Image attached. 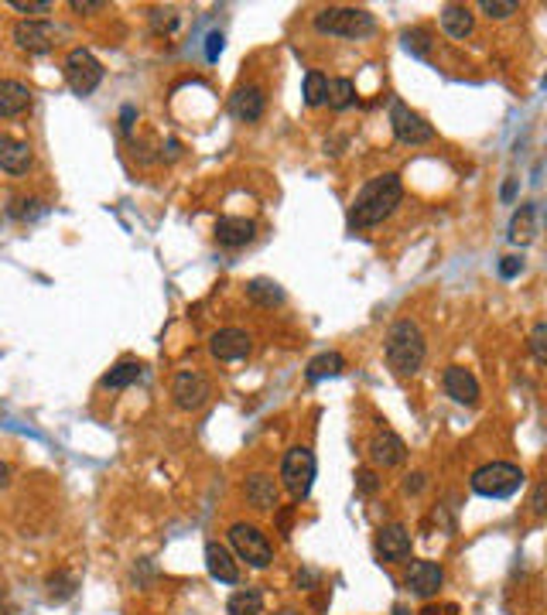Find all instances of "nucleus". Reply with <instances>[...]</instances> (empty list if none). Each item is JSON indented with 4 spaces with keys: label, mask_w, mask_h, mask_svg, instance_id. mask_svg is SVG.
Masks as SVG:
<instances>
[{
    "label": "nucleus",
    "mask_w": 547,
    "mask_h": 615,
    "mask_svg": "<svg viewBox=\"0 0 547 615\" xmlns=\"http://www.w3.org/2000/svg\"><path fill=\"white\" fill-rule=\"evenodd\" d=\"M404 199V184H401V175H376L360 188V195L353 199V209H349V226L353 230H366V226H376L383 219H391L393 209Z\"/></svg>",
    "instance_id": "obj_1"
},
{
    "label": "nucleus",
    "mask_w": 547,
    "mask_h": 615,
    "mask_svg": "<svg viewBox=\"0 0 547 615\" xmlns=\"http://www.w3.org/2000/svg\"><path fill=\"white\" fill-rule=\"evenodd\" d=\"M383 353H387V366H391L397 376H414L424 363V336L421 328H418V322L401 318V322L393 325L391 332H387Z\"/></svg>",
    "instance_id": "obj_2"
},
{
    "label": "nucleus",
    "mask_w": 547,
    "mask_h": 615,
    "mask_svg": "<svg viewBox=\"0 0 547 615\" xmlns=\"http://www.w3.org/2000/svg\"><path fill=\"white\" fill-rule=\"evenodd\" d=\"M315 31L332 38H366L376 31V21L363 7H322L315 14Z\"/></svg>",
    "instance_id": "obj_3"
},
{
    "label": "nucleus",
    "mask_w": 547,
    "mask_h": 615,
    "mask_svg": "<svg viewBox=\"0 0 547 615\" xmlns=\"http://www.w3.org/2000/svg\"><path fill=\"white\" fill-rule=\"evenodd\" d=\"M520 486H523V472L510 461H489L472 472V492H479L486 499H506Z\"/></svg>",
    "instance_id": "obj_4"
},
{
    "label": "nucleus",
    "mask_w": 547,
    "mask_h": 615,
    "mask_svg": "<svg viewBox=\"0 0 547 615\" xmlns=\"http://www.w3.org/2000/svg\"><path fill=\"white\" fill-rule=\"evenodd\" d=\"M281 478H284V489L291 492L295 499H308L312 482H315L312 448H305V445L288 448V451H284V461H281Z\"/></svg>",
    "instance_id": "obj_5"
},
{
    "label": "nucleus",
    "mask_w": 547,
    "mask_h": 615,
    "mask_svg": "<svg viewBox=\"0 0 547 615\" xmlns=\"http://www.w3.org/2000/svg\"><path fill=\"white\" fill-rule=\"evenodd\" d=\"M230 547L240 561H247L250 568H270L274 561V547L270 540L253 526V523H233L230 526Z\"/></svg>",
    "instance_id": "obj_6"
},
{
    "label": "nucleus",
    "mask_w": 547,
    "mask_h": 615,
    "mask_svg": "<svg viewBox=\"0 0 547 615\" xmlns=\"http://www.w3.org/2000/svg\"><path fill=\"white\" fill-rule=\"evenodd\" d=\"M65 82L76 96H90V92L103 82V65L90 48H72L65 59Z\"/></svg>",
    "instance_id": "obj_7"
},
{
    "label": "nucleus",
    "mask_w": 547,
    "mask_h": 615,
    "mask_svg": "<svg viewBox=\"0 0 547 615\" xmlns=\"http://www.w3.org/2000/svg\"><path fill=\"white\" fill-rule=\"evenodd\" d=\"M391 127H393V137L401 140V144H410V147L435 140V127L424 120L421 113H414L407 103H401V99L391 107Z\"/></svg>",
    "instance_id": "obj_8"
},
{
    "label": "nucleus",
    "mask_w": 547,
    "mask_h": 615,
    "mask_svg": "<svg viewBox=\"0 0 547 615\" xmlns=\"http://www.w3.org/2000/svg\"><path fill=\"white\" fill-rule=\"evenodd\" d=\"M172 397L182 411H199L205 407V400L212 397V386L199 369H182L172 383Z\"/></svg>",
    "instance_id": "obj_9"
},
{
    "label": "nucleus",
    "mask_w": 547,
    "mask_h": 615,
    "mask_svg": "<svg viewBox=\"0 0 547 615\" xmlns=\"http://www.w3.org/2000/svg\"><path fill=\"white\" fill-rule=\"evenodd\" d=\"M376 557L387 561V564H401V561L410 557V534H407L404 523L380 526V534H376Z\"/></svg>",
    "instance_id": "obj_10"
},
{
    "label": "nucleus",
    "mask_w": 547,
    "mask_h": 615,
    "mask_svg": "<svg viewBox=\"0 0 547 615\" xmlns=\"http://www.w3.org/2000/svg\"><path fill=\"white\" fill-rule=\"evenodd\" d=\"M253 349L250 336L243 328H219L216 336L209 338V353L216 355L219 363H236V359H247Z\"/></svg>",
    "instance_id": "obj_11"
},
{
    "label": "nucleus",
    "mask_w": 547,
    "mask_h": 615,
    "mask_svg": "<svg viewBox=\"0 0 547 615\" xmlns=\"http://www.w3.org/2000/svg\"><path fill=\"white\" fill-rule=\"evenodd\" d=\"M14 45L24 48V52H34V55L48 52V48L55 45V28H52V21H17Z\"/></svg>",
    "instance_id": "obj_12"
},
{
    "label": "nucleus",
    "mask_w": 547,
    "mask_h": 615,
    "mask_svg": "<svg viewBox=\"0 0 547 615\" xmlns=\"http://www.w3.org/2000/svg\"><path fill=\"white\" fill-rule=\"evenodd\" d=\"M404 584L418 599H431V595H438V588L445 584V571L438 568L435 561H414V564L407 568Z\"/></svg>",
    "instance_id": "obj_13"
},
{
    "label": "nucleus",
    "mask_w": 547,
    "mask_h": 615,
    "mask_svg": "<svg viewBox=\"0 0 547 615\" xmlns=\"http://www.w3.org/2000/svg\"><path fill=\"white\" fill-rule=\"evenodd\" d=\"M253 236H257L253 219H243V215H222L216 222V243L226 246V250H240V246L253 243Z\"/></svg>",
    "instance_id": "obj_14"
},
{
    "label": "nucleus",
    "mask_w": 547,
    "mask_h": 615,
    "mask_svg": "<svg viewBox=\"0 0 547 615\" xmlns=\"http://www.w3.org/2000/svg\"><path fill=\"white\" fill-rule=\"evenodd\" d=\"M407 459V445L404 438H397L393 430H376L373 441H370V461L380 465V468H393Z\"/></svg>",
    "instance_id": "obj_15"
},
{
    "label": "nucleus",
    "mask_w": 547,
    "mask_h": 615,
    "mask_svg": "<svg viewBox=\"0 0 547 615\" xmlns=\"http://www.w3.org/2000/svg\"><path fill=\"white\" fill-rule=\"evenodd\" d=\"M230 113L240 123H257L264 117V90L260 86H240L230 96Z\"/></svg>",
    "instance_id": "obj_16"
},
{
    "label": "nucleus",
    "mask_w": 547,
    "mask_h": 615,
    "mask_svg": "<svg viewBox=\"0 0 547 615\" xmlns=\"http://www.w3.org/2000/svg\"><path fill=\"white\" fill-rule=\"evenodd\" d=\"M205 568L209 574L222 584H236L240 582V568H236V557L230 554V547H222L216 540L205 544Z\"/></svg>",
    "instance_id": "obj_17"
},
{
    "label": "nucleus",
    "mask_w": 547,
    "mask_h": 615,
    "mask_svg": "<svg viewBox=\"0 0 547 615\" xmlns=\"http://www.w3.org/2000/svg\"><path fill=\"white\" fill-rule=\"evenodd\" d=\"M445 393L455 400V403H466L472 407L479 400V383L466 366H448L445 369Z\"/></svg>",
    "instance_id": "obj_18"
},
{
    "label": "nucleus",
    "mask_w": 547,
    "mask_h": 615,
    "mask_svg": "<svg viewBox=\"0 0 547 615\" xmlns=\"http://www.w3.org/2000/svg\"><path fill=\"white\" fill-rule=\"evenodd\" d=\"M28 107H32V90L17 79H0V120L21 117Z\"/></svg>",
    "instance_id": "obj_19"
},
{
    "label": "nucleus",
    "mask_w": 547,
    "mask_h": 615,
    "mask_svg": "<svg viewBox=\"0 0 547 615\" xmlns=\"http://www.w3.org/2000/svg\"><path fill=\"white\" fill-rule=\"evenodd\" d=\"M32 161H34V154L24 140L0 137V171H7V175H24V171L32 168Z\"/></svg>",
    "instance_id": "obj_20"
},
{
    "label": "nucleus",
    "mask_w": 547,
    "mask_h": 615,
    "mask_svg": "<svg viewBox=\"0 0 547 615\" xmlns=\"http://www.w3.org/2000/svg\"><path fill=\"white\" fill-rule=\"evenodd\" d=\"M243 492H247L250 506H257V509H274V506H278V482H274V476L257 472V476L247 478Z\"/></svg>",
    "instance_id": "obj_21"
},
{
    "label": "nucleus",
    "mask_w": 547,
    "mask_h": 615,
    "mask_svg": "<svg viewBox=\"0 0 547 615\" xmlns=\"http://www.w3.org/2000/svg\"><path fill=\"white\" fill-rule=\"evenodd\" d=\"M441 28L452 38H469L472 28H476V17L466 4H445L441 7Z\"/></svg>",
    "instance_id": "obj_22"
},
{
    "label": "nucleus",
    "mask_w": 547,
    "mask_h": 615,
    "mask_svg": "<svg viewBox=\"0 0 547 615\" xmlns=\"http://www.w3.org/2000/svg\"><path fill=\"white\" fill-rule=\"evenodd\" d=\"M247 298L260 308H278L284 305V288L278 280H270V277H253L250 284H247Z\"/></svg>",
    "instance_id": "obj_23"
},
{
    "label": "nucleus",
    "mask_w": 547,
    "mask_h": 615,
    "mask_svg": "<svg viewBox=\"0 0 547 615\" xmlns=\"http://www.w3.org/2000/svg\"><path fill=\"white\" fill-rule=\"evenodd\" d=\"M141 376H144V366L137 359H120V363L103 376V386H107V390H127V386L137 383Z\"/></svg>",
    "instance_id": "obj_24"
},
{
    "label": "nucleus",
    "mask_w": 547,
    "mask_h": 615,
    "mask_svg": "<svg viewBox=\"0 0 547 615\" xmlns=\"http://www.w3.org/2000/svg\"><path fill=\"white\" fill-rule=\"evenodd\" d=\"M226 612L230 615H260L264 612V595H260V588H240L230 595L226 601Z\"/></svg>",
    "instance_id": "obj_25"
},
{
    "label": "nucleus",
    "mask_w": 547,
    "mask_h": 615,
    "mask_svg": "<svg viewBox=\"0 0 547 615\" xmlns=\"http://www.w3.org/2000/svg\"><path fill=\"white\" fill-rule=\"evenodd\" d=\"M325 103L335 113H343L356 103V82L353 79H328V90H325Z\"/></svg>",
    "instance_id": "obj_26"
},
{
    "label": "nucleus",
    "mask_w": 547,
    "mask_h": 615,
    "mask_svg": "<svg viewBox=\"0 0 547 615\" xmlns=\"http://www.w3.org/2000/svg\"><path fill=\"white\" fill-rule=\"evenodd\" d=\"M533 232H537V205L527 202V205H520V213H516L514 222H510V240H516V243H531Z\"/></svg>",
    "instance_id": "obj_27"
},
{
    "label": "nucleus",
    "mask_w": 547,
    "mask_h": 615,
    "mask_svg": "<svg viewBox=\"0 0 547 615\" xmlns=\"http://www.w3.org/2000/svg\"><path fill=\"white\" fill-rule=\"evenodd\" d=\"M345 369V359L339 353H322L315 355L312 363H308V380L318 383V380H332V376H339Z\"/></svg>",
    "instance_id": "obj_28"
},
{
    "label": "nucleus",
    "mask_w": 547,
    "mask_h": 615,
    "mask_svg": "<svg viewBox=\"0 0 547 615\" xmlns=\"http://www.w3.org/2000/svg\"><path fill=\"white\" fill-rule=\"evenodd\" d=\"M325 90H328V79L322 72H308L305 76V103L308 107H322L325 103Z\"/></svg>",
    "instance_id": "obj_29"
},
{
    "label": "nucleus",
    "mask_w": 547,
    "mask_h": 615,
    "mask_svg": "<svg viewBox=\"0 0 547 615\" xmlns=\"http://www.w3.org/2000/svg\"><path fill=\"white\" fill-rule=\"evenodd\" d=\"M404 48L410 55H418V59H428V52H431V34L424 28L404 31Z\"/></svg>",
    "instance_id": "obj_30"
},
{
    "label": "nucleus",
    "mask_w": 547,
    "mask_h": 615,
    "mask_svg": "<svg viewBox=\"0 0 547 615\" xmlns=\"http://www.w3.org/2000/svg\"><path fill=\"white\" fill-rule=\"evenodd\" d=\"M531 353H533V359L544 366L547 363V322H537L531 328Z\"/></svg>",
    "instance_id": "obj_31"
},
{
    "label": "nucleus",
    "mask_w": 547,
    "mask_h": 615,
    "mask_svg": "<svg viewBox=\"0 0 547 615\" xmlns=\"http://www.w3.org/2000/svg\"><path fill=\"white\" fill-rule=\"evenodd\" d=\"M48 588H52V591H48L52 599L65 601L72 591H76V578H69V574H52V578H48Z\"/></svg>",
    "instance_id": "obj_32"
},
{
    "label": "nucleus",
    "mask_w": 547,
    "mask_h": 615,
    "mask_svg": "<svg viewBox=\"0 0 547 615\" xmlns=\"http://www.w3.org/2000/svg\"><path fill=\"white\" fill-rule=\"evenodd\" d=\"M479 11L489 14V17H496V21H503V17L516 14V4L514 0H483V4H479Z\"/></svg>",
    "instance_id": "obj_33"
},
{
    "label": "nucleus",
    "mask_w": 547,
    "mask_h": 615,
    "mask_svg": "<svg viewBox=\"0 0 547 615\" xmlns=\"http://www.w3.org/2000/svg\"><path fill=\"white\" fill-rule=\"evenodd\" d=\"M11 7L21 11V14H48V11H52L48 0H11Z\"/></svg>",
    "instance_id": "obj_34"
},
{
    "label": "nucleus",
    "mask_w": 547,
    "mask_h": 615,
    "mask_svg": "<svg viewBox=\"0 0 547 615\" xmlns=\"http://www.w3.org/2000/svg\"><path fill=\"white\" fill-rule=\"evenodd\" d=\"M356 489H360L363 496H373V492L380 489V478H376V472H370V468H360V472H356Z\"/></svg>",
    "instance_id": "obj_35"
},
{
    "label": "nucleus",
    "mask_w": 547,
    "mask_h": 615,
    "mask_svg": "<svg viewBox=\"0 0 547 615\" xmlns=\"http://www.w3.org/2000/svg\"><path fill=\"white\" fill-rule=\"evenodd\" d=\"M544 496H547V486L544 482H537L531 492V509H533V516H544L547 506H544Z\"/></svg>",
    "instance_id": "obj_36"
},
{
    "label": "nucleus",
    "mask_w": 547,
    "mask_h": 615,
    "mask_svg": "<svg viewBox=\"0 0 547 615\" xmlns=\"http://www.w3.org/2000/svg\"><path fill=\"white\" fill-rule=\"evenodd\" d=\"M520 270H523V257H503L500 260V277H506V280L516 277Z\"/></svg>",
    "instance_id": "obj_37"
},
{
    "label": "nucleus",
    "mask_w": 547,
    "mask_h": 615,
    "mask_svg": "<svg viewBox=\"0 0 547 615\" xmlns=\"http://www.w3.org/2000/svg\"><path fill=\"white\" fill-rule=\"evenodd\" d=\"M155 28L157 31H174L178 28V14H174V11H155Z\"/></svg>",
    "instance_id": "obj_38"
},
{
    "label": "nucleus",
    "mask_w": 547,
    "mask_h": 615,
    "mask_svg": "<svg viewBox=\"0 0 547 615\" xmlns=\"http://www.w3.org/2000/svg\"><path fill=\"white\" fill-rule=\"evenodd\" d=\"M69 7H72L76 14H93V11H103L107 4H103V0H72Z\"/></svg>",
    "instance_id": "obj_39"
},
{
    "label": "nucleus",
    "mask_w": 547,
    "mask_h": 615,
    "mask_svg": "<svg viewBox=\"0 0 547 615\" xmlns=\"http://www.w3.org/2000/svg\"><path fill=\"white\" fill-rule=\"evenodd\" d=\"M424 482H428V476H424V472H414V476L404 478V492H421Z\"/></svg>",
    "instance_id": "obj_40"
},
{
    "label": "nucleus",
    "mask_w": 547,
    "mask_h": 615,
    "mask_svg": "<svg viewBox=\"0 0 547 615\" xmlns=\"http://www.w3.org/2000/svg\"><path fill=\"white\" fill-rule=\"evenodd\" d=\"M315 582H318L315 571H297V588H312Z\"/></svg>",
    "instance_id": "obj_41"
},
{
    "label": "nucleus",
    "mask_w": 547,
    "mask_h": 615,
    "mask_svg": "<svg viewBox=\"0 0 547 615\" xmlns=\"http://www.w3.org/2000/svg\"><path fill=\"white\" fill-rule=\"evenodd\" d=\"M222 52V34H209V59H216Z\"/></svg>",
    "instance_id": "obj_42"
},
{
    "label": "nucleus",
    "mask_w": 547,
    "mask_h": 615,
    "mask_svg": "<svg viewBox=\"0 0 547 615\" xmlns=\"http://www.w3.org/2000/svg\"><path fill=\"white\" fill-rule=\"evenodd\" d=\"M11 486V465L7 461H0V492Z\"/></svg>",
    "instance_id": "obj_43"
},
{
    "label": "nucleus",
    "mask_w": 547,
    "mask_h": 615,
    "mask_svg": "<svg viewBox=\"0 0 547 615\" xmlns=\"http://www.w3.org/2000/svg\"><path fill=\"white\" fill-rule=\"evenodd\" d=\"M130 127H134V107H124V130L130 134Z\"/></svg>",
    "instance_id": "obj_44"
},
{
    "label": "nucleus",
    "mask_w": 547,
    "mask_h": 615,
    "mask_svg": "<svg viewBox=\"0 0 547 615\" xmlns=\"http://www.w3.org/2000/svg\"><path fill=\"white\" fill-rule=\"evenodd\" d=\"M393 615H407V609L404 605H393Z\"/></svg>",
    "instance_id": "obj_45"
}]
</instances>
